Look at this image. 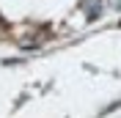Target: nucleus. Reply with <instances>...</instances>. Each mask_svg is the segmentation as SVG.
Listing matches in <instances>:
<instances>
[{
    "label": "nucleus",
    "mask_w": 121,
    "mask_h": 118,
    "mask_svg": "<svg viewBox=\"0 0 121 118\" xmlns=\"http://www.w3.org/2000/svg\"><path fill=\"white\" fill-rule=\"evenodd\" d=\"M0 25H3V19H0Z\"/></svg>",
    "instance_id": "obj_1"
}]
</instances>
